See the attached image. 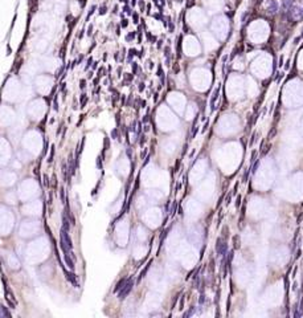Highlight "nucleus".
I'll return each mask as SVG.
<instances>
[{"mask_svg": "<svg viewBox=\"0 0 303 318\" xmlns=\"http://www.w3.org/2000/svg\"><path fill=\"white\" fill-rule=\"evenodd\" d=\"M240 204H241V196H238V197H237V203H236V207L238 208V207H240Z\"/></svg>", "mask_w": 303, "mask_h": 318, "instance_id": "obj_15", "label": "nucleus"}, {"mask_svg": "<svg viewBox=\"0 0 303 318\" xmlns=\"http://www.w3.org/2000/svg\"><path fill=\"white\" fill-rule=\"evenodd\" d=\"M134 37H135V32H132V33H130V35H127L126 40H127V41H130V40H132Z\"/></svg>", "mask_w": 303, "mask_h": 318, "instance_id": "obj_9", "label": "nucleus"}, {"mask_svg": "<svg viewBox=\"0 0 303 318\" xmlns=\"http://www.w3.org/2000/svg\"><path fill=\"white\" fill-rule=\"evenodd\" d=\"M226 249H228L226 243H225L221 237H218V238H217V241H216V252H217L218 255L224 256V255L226 253Z\"/></svg>", "mask_w": 303, "mask_h": 318, "instance_id": "obj_2", "label": "nucleus"}, {"mask_svg": "<svg viewBox=\"0 0 303 318\" xmlns=\"http://www.w3.org/2000/svg\"><path fill=\"white\" fill-rule=\"evenodd\" d=\"M258 164H259V162H258V161H257V162H255V163L253 164V168H252V172H253V174H255V172H257V168H258Z\"/></svg>", "mask_w": 303, "mask_h": 318, "instance_id": "obj_7", "label": "nucleus"}, {"mask_svg": "<svg viewBox=\"0 0 303 318\" xmlns=\"http://www.w3.org/2000/svg\"><path fill=\"white\" fill-rule=\"evenodd\" d=\"M299 310H300L299 313L302 314V313H303V298H302V301H300V303H299Z\"/></svg>", "mask_w": 303, "mask_h": 318, "instance_id": "obj_14", "label": "nucleus"}, {"mask_svg": "<svg viewBox=\"0 0 303 318\" xmlns=\"http://www.w3.org/2000/svg\"><path fill=\"white\" fill-rule=\"evenodd\" d=\"M132 285H134V282H132V278H127L126 284H125L123 286L119 289V294H118V297L120 298V300H123V298H126V296H127V294H129L130 292H131V289H132Z\"/></svg>", "mask_w": 303, "mask_h": 318, "instance_id": "obj_1", "label": "nucleus"}, {"mask_svg": "<svg viewBox=\"0 0 303 318\" xmlns=\"http://www.w3.org/2000/svg\"><path fill=\"white\" fill-rule=\"evenodd\" d=\"M176 208H177V203H175V204H173V207H172V211H171V216H173V215H175V212H176Z\"/></svg>", "mask_w": 303, "mask_h": 318, "instance_id": "obj_11", "label": "nucleus"}, {"mask_svg": "<svg viewBox=\"0 0 303 318\" xmlns=\"http://www.w3.org/2000/svg\"><path fill=\"white\" fill-rule=\"evenodd\" d=\"M192 314H195V308L192 306V308H189V310L187 311V313L184 314V318H188V317H191Z\"/></svg>", "mask_w": 303, "mask_h": 318, "instance_id": "obj_6", "label": "nucleus"}, {"mask_svg": "<svg viewBox=\"0 0 303 318\" xmlns=\"http://www.w3.org/2000/svg\"><path fill=\"white\" fill-rule=\"evenodd\" d=\"M106 13V7H101L99 8V15H105Z\"/></svg>", "mask_w": 303, "mask_h": 318, "instance_id": "obj_12", "label": "nucleus"}, {"mask_svg": "<svg viewBox=\"0 0 303 318\" xmlns=\"http://www.w3.org/2000/svg\"><path fill=\"white\" fill-rule=\"evenodd\" d=\"M255 156H257V152H255V151H253V152H252V162H253L254 159H255Z\"/></svg>", "mask_w": 303, "mask_h": 318, "instance_id": "obj_16", "label": "nucleus"}, {"mask_svg": "<svg viewBox=\"0 0 303 318\" xmlns=\"http://www.w3.org/2000/svg\"><path fill=\"white\" fill-rule=\"evenodd\" d=\"M300 38H302V37H300V36H299V37H297V38H295V40H294V44H298V43H299V40H300Z\"/></svg>", "mask_w": 303, "mask_h": 318, "instance_id": "obj_20", "label": "nucleus"}, {"mask_svg": "<svg viewBox=\"0 0 303 318\" xmlns=\"http://www.w3.org/2000/svg\"><path fill=\"white\" fill-rule=\"evenodd\" d=\"M123 11H125L126 13H129V15H131V13H132V11H131V8H130V7H129V5H125V8H123Z\"/></svg>", "mask_w": 303, "mask_h": 318, "instance_id": "obj_8", "label": "nucleus"}, {"mask_svg": "<svg viewBox=\"0 0 303 318\" xmlns=\"http://www.w3.org/2000/svg\"><path fill=\"white\" fill-rule=\"evenodd\" d=\"M218 96H220V85L213 90V94H212V98H211V109H212V111L216 109V101H217Z\"/></svg>", "mask_w": 303, "mask_h": 318, "instance_id": "obj_3", "label": "nucleus"}, {"mask_svg": "<svg viewBox=\"0 0 303 318\" xmlns=\"http://www.w3.org/2000/svg\"><path fill=\"white\" fill-rule=\"evenodd\" d=\"M126 281H127V278H123V280H120L118 284H117V286H115V292H119V289L123 286V285L126 284Z\"/></svg>", "mask_w": 303, "mask_h": 318, "instance_id": "obj_5", "label": "nucleus"}, {"mask_svg": "<svg viewBox=\"0 0 303 318\" xmlns=\"http://www.w3.org/2000/svg\"><path fill=\"white\" fill-rule=\"evenodd\" d=\"M232 258H233V250H230V252H229V257H228V261H226V262H228V265L230 264Z\"/></svg>", "mask_w": 303, "mask_h": 318, "instance_id": "obj_10", "label": "nucleus"}, {"mask_svg": "<svg viewBox=\"0 0 303 318\" xmlns=\"http://www.w3.org/2000/svg\"><path fill=\"white\" fill-rule=\"evenodd\" d=\"M208 125H209V123H208V122H205V125H204V129H203V132H205V130H206V127H208Z\"/></svg>", "mask_w": 303, "mask_h": 318, "instance_id": "obj_21", "label": "nucleus"}, {"mask_svg": "<svg viewBox=\"0 0 303 318\" xmlns=\"http://www.w3.org/2000/svg\"><path fill=\"white\" fill-rule=\"evenodd\" d=\"M132 19H134V23H138V20H139L138 13H134V15H132Z\"/></svg>", "mask_w": 303, "mask_h": 318, "instance_id": "obj_13", "label": "nucleus"}, {"mask_svg": "<svg viewBox=\"0 0 303 318\" xmlns=\"http://www.w3.org/2000/svg\"><path fill=\"white\" fill-rule=\"evenodd\" d=\"M122 26H123V28H125V26H127V20L126 19L122 20Z\"/></svg>", "mask_w": 303, "mask_h": 318, "instance_id": "obj_18", "label": "nucleus"}, {"mask_svg": "<svg viewBox=\"0 0 303 318\" xmlns=\"http://www.w3.org/2000/svg\"><path fill=\"white\" fill-rule=\"evenodd\" d=\"M277 11H278V4H277V2H275V0H269L266 12H267V13H271V15H274V13L277 12Z\"/></svg>", "mask_w": 303, "mask_h": 318, "instance_id": "obj_4", "label": "nucleus"}, {"mask_svg": "<svg viewBox=\"0 0 303 318\" xmlns=\"http://www.w3.org/2000/svg\"><path fill=\"white\" fill-rule=\"evenodd\" d=\"M290 68V60H287V62L285 64V69H288Z\"/></svg>", "mask_w": 303, "mask_h": 318, "instance_id": "obj_17", "label": "nucleus"}, {"mask_svg": "<svg viewBox=\"0 0 303 318\" xmlns=\"http://www.w3.org/2000/svg\"><path fill=\"white\" fill-rule=\"evenodd\" d=\"M225 203H226V205H229V203H230V195L226 196V202H225Z\"/></svg>", "mask_w": 303, "mask_h": 318, "instance_id": "obj_19", "label": "nucleus"}]
</instances>
